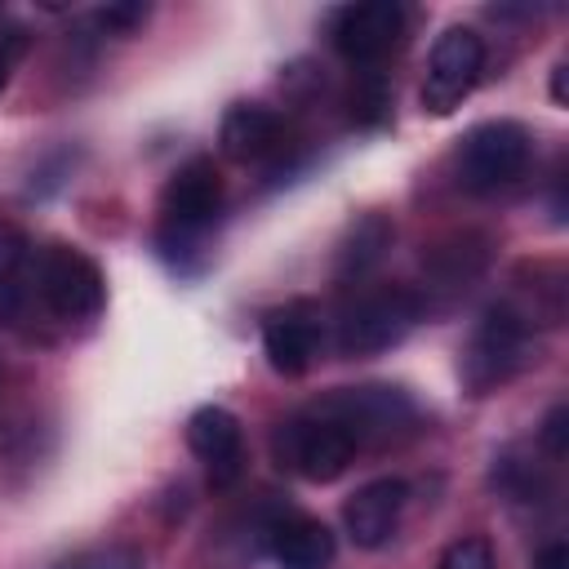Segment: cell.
<instances>
[{"label":"cell","instance_id":"obj_1","mask_svg":"<svg viewBox=\"0 0 569 569\" xmlns=\"http://www.w3.org/2000/svg\"><path fill=\"white\" fill-rule=\"evenodd\" d=\"M218 209H222V173H218V164L209 156H196V160L178 164V173L160 191L164 222H160V236H156L160 253L178 271H182V258L200 249V240L213 227Z\"/></svg>","mask_w":569,"mask_h":569},{"label":"cell","instance_id":"obj_2","mask_svg":"<svg viewBox=\"0 0 569 569\" xmlns=\"http://www.w3.org/2000/svg\"><path fill=\"white\" fill-rule=\"evenodd\" d=\"M529 356H533V320H529L511 298H502V302H493V307L476 320V329H471V338H467V351H462V382H467L476 396H485V391L502 387L507 378H516V373L529 365Z\"/></svg>","mask_w":569,"mask_h":569},{"label":"cell","instance_id":"obj_3","mask_svg":"<svg viewBox=\"0 0 569 569\" xmlns=\"http://www.w3.org/2000/svg\"><path fill=\"white\" fill-rule=\"evenodd\" d=\"M533 138L520 120H485L458 142V182L476 196H493L525 178Z\"/></svg>","mask_w":569,"mask_h":569},{"label":"cell","instance_id":"obj_4","mask_svg":"<svg viewBox=\"0 0 569 569\" xmlns=\"http://www.w3.org/2000/svg\"><path fill=\"white\" fill-rule=\"evenodd\" d=\"M31 280H36L40 302L49 307V316H58L62 325H84L107 302L98 262L89 253H80L76 244H44L31 258Z\"/></svg>","mask_w":569,"mask_h":569},{"label":"cell","instance_id":"obj_5","mask_svg":"<svg viewBox=\"0 0 569 569\" xmlns=\"http://www.w3.org/2000/svg\"><path fill=\"white\" fill-rule=\"evenodd\" d=\"M356 453H360V445L329 413H320L316 405L298 409L293 418H284L276 427V458H280V467H289L293 476H302L311 485L338 480L356 462Z\"/></svg>","mask_w":569,"mask_h":569},{"label":"cell","instance_id":"obj_6","mask_svg":"<svg viewBox=\"0 0 569 569\" xmlns=\"http://www.w3.org/2000/svg\"><path fill=\"white\" fill-rule=\"evenodd\" d=\"M422 316V298L413 289L400 284H382L360 293L342 320H338V351L342 356H378L387 347H396Z\"/></svg>","mask_w":569,"mask_h":569},{"label":"cell","instance_id":"obj_7","mask_svg":"<svg viewBox=\"0 0 569 569\" xmlns=\"http://www.w3.org/2000/svg\"><path fill=\"white\" fill-rule=\"evenodd\" d=\"M316 409L329 413L360 449L400 436V431L413 422V413H418L413 400H409L400 387H382V382H369V387H338V391L320 396Z\"/></svg>","mask_w":569,"mask_h":569},{"label":"cell","instance_id":"obj_8","mask_svg":"<svg viewBox=\"0 0 569 569\" xmlns=\"http://www.w3.org/2000/svg\"><path fill=\"white\" fill-rule=\"evenodd\" d=\"M485 71V40L471 27H449L427 58V76H422V111L431 116H449L453 107H462V98L476 89Z\"/></svg>","mask_w":569,"mask_h":569},{"label":"cell","instance_id":"obj_9","mask_svg":"<svg viewBox=\"0 0 569 569\" xmlns=\"http://www.w3.org/2000/svg\"><path fill=\"white\" fill-rule=\"evenodd\" d=\"M405 31V9L396 0H360L333 13V49L351 62V67H373L382 62Z\"/></svg>","mask_w":569,"mask_h":569},{"label":"cell","instance_id":"obj_10","mask_svg":"<svg viewBox=\"0 0 569 569\" xmlns=\"http://www.w3.org/2000/svg\"><path fill=\"white\" fill-rule=\"evenodd\" d=\"M320 338H325V325H320V307L307 302V298H293L276 311H267L262 320V351H267V365L284 378H298L311 369V360L320 356Z\"/></svg>","mask_w":569,"mask_h":569},{"label":"cell","instance_id":"obj_11","mask_svg":"<svg viewBox=\"0 0 569 569\" xmlns=\"http://www.w3.org/2000/svg\"><path fill=\"white\" fill-rule=\"evenodd\" d=\"M187 449L209 467L213 489H227L244 471V431L222 405H200L187 418Z\"/></svg>","mask_w":569,"mask_h":569},{"label":"cell","instance_id":"obj_12","mask_svg":"<svg viewBox=\"0 0 569 569\" xmlns=\"http://www.w3.org/2000/svg\"><path fill=\"white\" fill-rule=\"evenodd\" d=\"M405 502H409V485H405L400 476H378V480L360 485V489L342 502V525H347L351 542L365 547V551L391 542Z\"/></svg>","mask_w":569,"mask_h":569},{"label":"cell","instance_id":"obj_13","mask_svg":"<svg viewBox=\"0 0 569 569\" xmlns=\"http://www.w3.org/2000/svg\"><path fill=\"white\" fill-rule=\"evenodd\" d=\"M267 547L280 569H329L333 565V533L307 511H271L267 516Z\"/></svg>","mask_w":569,"mask_h":569},{"label":"cell","instance_id":"obj_14","mask_svg":"<svg viewBox=\"0 0 569 569\" xmlns=\"http://www.w3.org/2000/svg\"><path fill=\"white\" fill-rule=\"evenodd\" d=\"M218 147L236 164H258L284 147V120H280V111H271L262 102H236L222 116Z\"/></svg>","mask_w":569,"mask_h":569},{"label":"cell","instance_id":"obj_15","mask_svg":"<svg viewBox=\"0 0 569 569\" xmlns=\"http://www.w3.org/2000/svg\"><path fill=\"white\" fill-rule=\"evenodd\" d=\"M422 267L436 280V289H467L489 267V240L476 236V231H458V236L431 244Z\"/></svg>","mask_w":569,"mask_h":569},{"label":"cell","instance_id":"obj_16","mask_svg":"<svg viewBox=\"0 0 569 569\" xmlns=\"http://www.w3.org/2000/svg\"><path fill=\"white\" fill-rule=\"evenodd\" d=\"M31 240L18 222L0 218V325H13L27 307V284H31Z\"/></svg>","mask_w":569,"mask_h":569},{"label":"cell","instance_id":"obj_17","mask_svg":"<svg viewBox=\"0 0 569 569\" xmlns=\"http://www.w3.org/2000/svg\"><path fill=\"white\" fill-rule=\"evenodd\" d=\"M391 240H396V227H391L387 213H360V218L347 227L342 244H338V276H342V280L369 276V271L382 262V253L391 249Z\"/></svg>","mask_w":569,"mask_h":569},{"label":"cell","instance_id":"obj_18","mask_svg":"<svg viewBox=\"0 0 569 569\" xmlns=\"http://www.w3.org/2000/svg\"><path fill=\"white\" fill-rule=\"evenodd\" d=\"M391 116V84L382 71H356L347 89V120L356 129H382Z\"/></svg>","mask_w":569,"mask_h":569},{"label":"cell","instance_id":"obj_19","mask_svg":"<svg viewBox=\"0 0 569 569\" xmlns=\"http://www.w3.org/2000/svg\"><path fill=\"white\" fill-rule=\"evenodd\" d=\"M53 569H147V560L129 542H98V547H80L62 556Z\"/></svg>","mask_w":569,"mask_h":569},{"label":"cell","instance_id":"obj_20","mask_svg":"<svg viewBox=\"0 0 569 569\" xmlns=\"http://www.w3.org/2000/svg\"><path fill=\"white\" fill-rule=\"evenodd\" d=\"M436 569H493V547L485 542V538H458V542H449L445 547V556H440V565Z\"/></svg>","mask_w":569,"mask_h":569},{"label":"cell","instance_id":"obj_21","mask_svg":"<svg viewBox=\"0 0 569 569\" xmlns=\"http://www.w3.org/2000/svg\"><path fill=\"white\" fill-rule=\"evenodd\" d=\"M147 18H151V4H138V0L98 9V27H102V31H111V36H129V31H138Z\"/></svg>","mask_w":569,"mask_h":569},{"label":"cell","instance_id":"obj_22","mask_svg":"<svg viewBox=\"0 0 569 569\" xmlns=\"http://www.w3.org/2000/svg\"><path fill=\"white\" fill-rule=\"evenodd\" d=\"M565 431H569V409L565 405H556L547 418H542V431H538V440H542V449L551 453V458H565Z\"/></svg>","mask_w":569,"mask_h":569},{"label":"cell","instance_id":"obj_23","mask_svg":"<svg viewBox=\"0 0 569 569\" xmlns=\"http://www.w3.org/2000/svg\"><path fill=\"white\" fill-rule=\"evenodd\" d=\"M22 49H27V36L22 31H4L0 36V89L9 84V71H13V62H18Z\"/></svg>","mask_w":569,"mask_h":569},{"label":"cell","instance_id":"obj_24","mask_svg":"<svg viewBox=\"0 0 569 569\" xmlns=\"http://www.w3.org/2000/svg\"><path fill=\"white\" fill-rule=\"evenodd\" d=\"M533 569H569V547L565 542H547L533 560Z\"/></svg>","mask_w":569,"mask_h":569},{"label":"cell","instance_id":"obj_25","mask_svg":"<svg viewBox=\"0 0 569 569\" xmlns=\"http://www.w3.org/2000/svg\"><path fill=\"white\" fill-rule=\"evenodd\" d=\"M565 71H569L565 62H556V71H551V98L556 102H565Z\"/></svg>","mask_w":569,"mask_h":569}]
</instances>
